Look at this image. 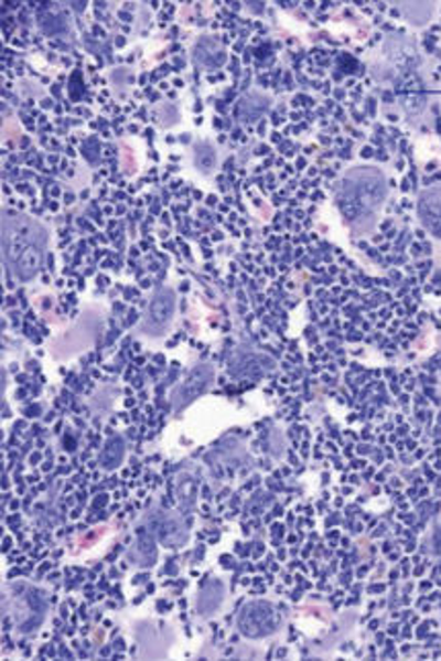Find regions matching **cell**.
Returning a JSON list of instances; mask_svg holds the SVG:
<instances>
[{"label": "cell", "instance_id": "cell-1", "mask_svg": "<svg viewBox=\"0 0 441 661\" xmlns=\"http://www.w3.org/2000/svg\"><path fill=\"white\" fill-rule=\"evenodd\" d=\"M343 221L357 233H368L386 202V179L376 167H353L335 190Z\"/></svg>", "mask_w": 441, "mask_h": 661}, {"label": "cell", "instance_id": "cell-2", "mask_svg": "<svg viewBox=\"0 0 441 661\" xmlns=\"http://www.w3.org/2000/svg\"><path fill=\"white\" fill-rule=\"evenodd\" d=\"M47 233L44 226L28 216H7L2 222V253L9 271L30 281L44 264Z\"/></svg>", "mask_w": 441, "mask_h": 661}, {"label": "cell", "instance_id": "cell-3", "mask_svg": "<svg viewBox=\"0 0 441 661\" xmlns=\"http://www.w3.org/2000/svg\"><path fill=\"white\" fill-rule=\"evenodd\" d=\"M281 615L273 604L255 600L243 608L238 615V631L247 639H263L280 631Z\"/></svg>", "mask_w": 441, "mask_h": 661}, {"label": "cell", "instance_id": "cell-4", "mask_svg": "<svg viewBox=\"0 0 441 661\" xmlns=\"http://www.w3.org/2000/svg\"><path fill=\"white\" fill-rule=\"evenodd\" d=\"M173 312H175V295L169 288H162L150 300L147 319L142 324L144 333L152 338L164 333V329L173 321Z\"/></svg>", "mask_w": 441, "mask_h": 661}, {"label": "cell", "instance_id": "cell-5", "mask_svg": "<svg viewBox=\"0 0 441 661\" xmlns=\"http://www.w3.org/2000/svg\"><path fill=\"white\" fill-rule=\"evenodd\" d=\"M212 376H214V372L206 364L195 367L192 374H190V379L185 383L179 384L175 393H173V407H175V412H183L192 403L193 398L200 397L206 391Z\"/></svg>", "mask_w": 441, "mask_h": 661}, {"label": "cell", "instance_id": "cell-6", "mask_svg": "<svg viewBox=\"0 0 441 661\" xmlns=\"http://www.w3.org/2000/svg\"><path fill=\"white\" fill-rule=\"evenodd\" d=\"M419 216L431 235L441 238V188L421 193L419 198Z\"/></svg>", "mask_w": 441, "mask_h": 661}, {"label": "cell", "instance_id": "cell-7", "mask_svg": "<svg viewBox=\"0 0 441 661\" xmlns=\"http://www.w3.org/2000/svg\"><path fill=\"white\" fill-rule=\"evenodd\" d=\"M121 458H123V444L119 440L109 441L104 456H101L105 469H116V467H119Z\"/></svg>", "mask_w": 441, "mask_h": 661}]
</instances>
